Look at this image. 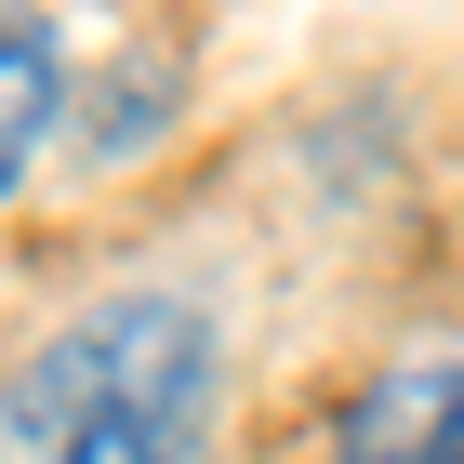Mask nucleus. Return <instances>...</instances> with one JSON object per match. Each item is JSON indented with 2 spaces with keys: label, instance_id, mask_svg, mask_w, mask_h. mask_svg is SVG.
I'll return each mask as SVG.
<instances>
[{
  "label": "nucleus",
  "instance_id": "obj_1",
  "mask_svg": "<svg viewBox=\"0 0 464 464\" xmlns=\"http://www.w3.org/2000/svg\"><path fill=\"white\" fill-rule=\"evenodd\" d=\"M213 385H226V345L186 292L80 305L0 385V464H199Z\"/></svg>",
  "mask_w": 464,
  "mask_h": 464
},
{
  "label": "nucleus",
  "instance_id": "obj_2",
  "mask_svg": "<svg viewBox=\"0 0 464 464\" xmlns=\"http://www.w3.org/2000/svg\"><path fill=\"white\" fill-rule=\"evenodd\" d=\"M332 464H464V358H398L345 398Z\"/></svg>",
  "mask_w": 464,
  "mask_h": 464
},
{
  "label": "nucleus",
  "instance_id": "obj_3",
  "mask_svg": "<svg viewBox=\"0 0 464 464\" xmlns=\"http://www.w3.org/2000/svg\"><path fill=\"white\" fill-rule=\"evenodd\" d=\"M53 107H67V53H53V27H40V14H14V27H0V199L27 186Z\"/></svg>",
  "mask_w": 464,
  "mask_h": 464
}]
</instances>
